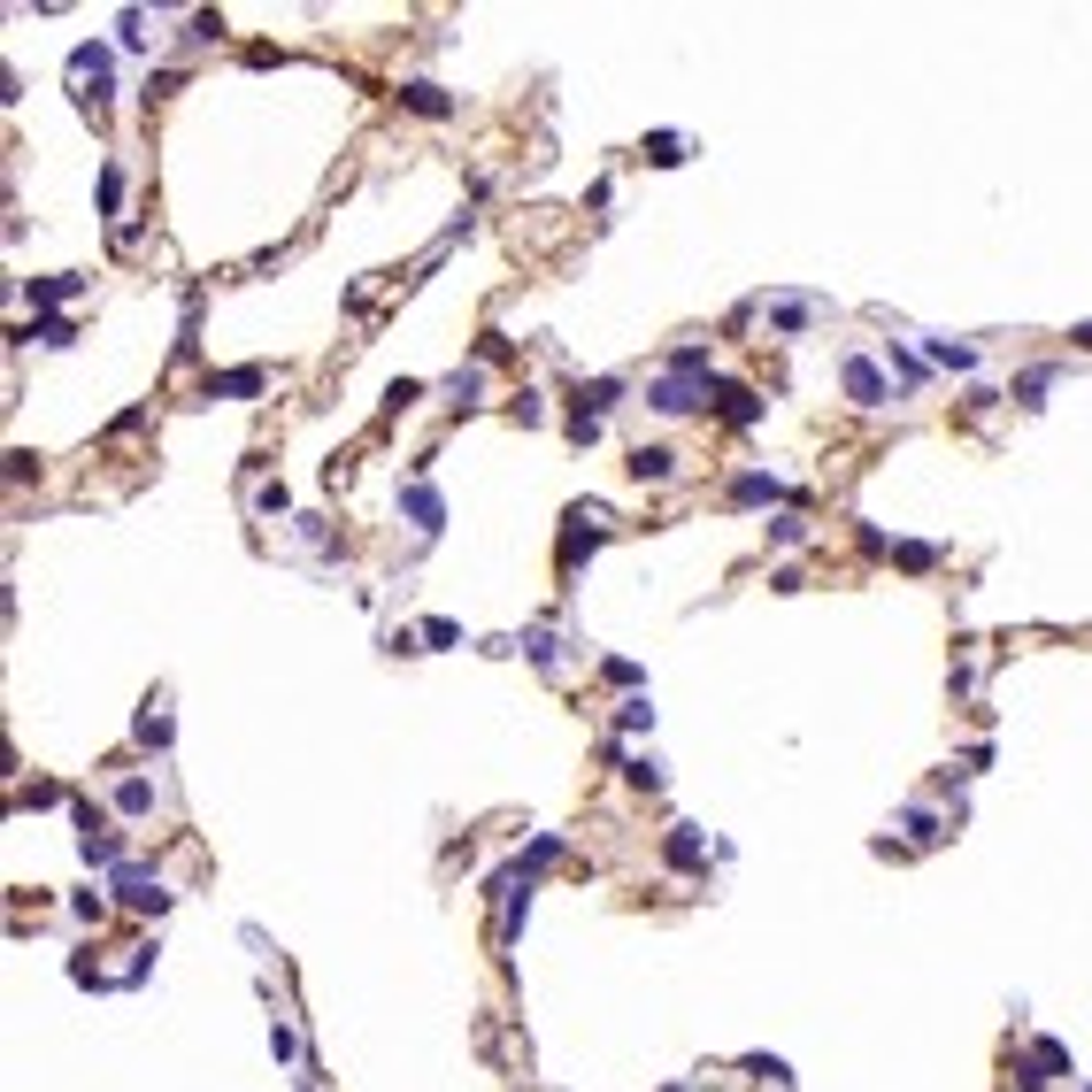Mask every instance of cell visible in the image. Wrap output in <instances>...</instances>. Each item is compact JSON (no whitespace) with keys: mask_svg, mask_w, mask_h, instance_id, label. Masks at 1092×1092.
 I'll list each match as a JSON object with an SVG mask.
<instances>
[{"mask_svg":"<svg viewBox=\"0 0 1092 1092\" xmlns=\"http://www.w3.org/2000/svg\"><path fill=\"white\" fill-rule=\"evenodd\" d=\"M892 554H901V569H931V562H939V554H931L923 539H908V546H892Z\"/></svg>","mask_w":1092,"mask_h":1092,"instance_id":"cell-24","label":"cell"},{"mask_svg":"<svg viewBox=\"0 0 1092 1092\" xmlns=\"http://www.w3.org/2000/svg\"><path fill=\"white\" fill-rule=\"evenodd\" d=\"M1046 385H1054V362H1031V370L1016 377V400H1023V408H1039V393H1046Z\"/></svg>","mask_w":1092,"mask_h":1092,"instance_id":"cell-16","label":"cell"},{"mask_svg":"<svg viewBox=\"0 0 1092 1092\" xmlns=\"http://www.w3.org/2000/svg\"><path fill=\"white\" fill-rule=\"evenodd\" d=\"M400 101H408L415 116H455V101H446V92H439L431 78H408V85H400Z\"/></svg>","mask_w":1092,"mask_h":1092,"instance_id":"cell-11","label":"cell"},{"mask_svg":"<svg viewBox=\"0 0 1092 1092\" xmlns=\"http://www.w3.org/2000/svg\"><path fill=\"white\" fill-rule=\"evenodd\" d=\"M415 400H424V385H415V377H400L393 393H385V408H393V415H400V408H415Z\"/></svg>","mask_w":1092,"mask_h":1092,"instance_id":"cell-23","label":"cell"},{"mask_svg":"<svg viewBox=\"0 0 1092 1092\" xmlns=\"http://www.w3.org/2000/svg\"><path fill=\"white\" fill-rule=\"evenodd\" d=\"M116 808H123V816H147V808H154V785H147V778H123V785H116Z\"/></svg>","mask_w":1092,"mask_h":1092,"instance_id":"cell-15","label":"cell"},{"mask_svg":"<svg viewBox=\"0 0 1092 1092\" xmlns=\"http://www.w3.org/2000/svg\"><path fill=\"white\" fill-rule=\"evenodd\" d=\"M662 854H669V870H700V831H693V823H678V831L662 839Z\"/></svg>","mask_w":1092,"mask_h":1092,"instance_id":"cell-12","label":"cell"},{"mask_svg":"<svg viewBox=\"0 0 1092 1092\" xmlns=\"http://www.w3.org/2000/svg\"><path fill=\"white\" fill-rule=\"evenodd\" d=\"M400 516H408V524H415V531H424V539H431V531H439V524H446V500H439V493H431V485H424V477H415V485H408V493H400Z\"/></svg>","mask_w":1092,"mask_h":1092,"instance_id":"cell-6","label":"cell"},{"mask_svg":"<svg viewBox=\"0 0 1092 1092\" xmlns=\"http://www.w3.org/2000/svg\"><path fill=\"white\" fill-rule=\"evenodd\" d=\"M616 723H624V731H647V723H654V709H647V693H638V700H624V709H616Z\"/></svg>","mask_w":1092,"mask_h":1092,"instance_id":"cell-22","label":"cell"},{"mask_svg":"<svg viewBox=\"0 0 1092 1092\" xmlns=\"http://www.w3.org/2000/svg\"><path fill=\"white\" fill-rule=\"evenodd\" d=\"M931 362H946V370H977V346H961V339H931Z\"/></svg>","mask_w":1092,"mask_h":1092,"instance_id":"cell-17","label":"cell"},{"mask_svg":"<svg viewBox=\"0 0 1092 1092\" xmlns=\"http://www.w3.org/2000/svg\"><path fill=\"white\" fill-rule=\"evenodd\" d=\"M600 539H608V516H600V508H569V531H562V569H569L577 554H593Z\"/></svg>","mask_w":1092,"mask_h":1092,"instance_id":"cell-2","label":"cell"},{"mask_svg":"<svg viewBox=\"0 0 1092 1092\" xmlns=\"http://www.w3.org/2000/svg\"><path fill=\"white\" fill-rule=\"evenodd\" d=\"M70 78L85 85V101H108V78H116L108 47H78V54H70Z\"/></svg>","mask_w":1092,"mask_h":1092,"instance_id":"cell-3","label":"cell"},{"mask_svg":"<svg viewBox=\"0 0 1092 1092\" xmlns=\"http://www.w3.org/2000/svg\"><path fill=\"white\" fill-rule=\"evenodd\" d=\"M116 892H123V908H139V916H163V908H170V892L154 885V877H139V870H123Z\"/></svg>","mask_w":1092,"mask_h":1092,"instance_id":"cell-8","label":"cell"},{"mask_svg":"<svg viewBox=\"0 0 1092 1092\" xmlns=\"http://www.w3.org/2000/svg\"><path fill=\"white\" fill-rule=\"evenodd\" d=\"M446 393H455V408H477V393H485V370H455V377H446Z\"/></svg>","mask_w":1092,"mask_h":1092,"instance_id":"cell-14","label":"cell"},{"mask_svg":"<svg viewBox=\"0 0 1092 1092\" xmlns=\"http://www.w3.org/2000/svg\"><path fill=\"white\" fill-rule=\"evenodd\" d=\"M847 393H854V408H885L892 393H885V370L870 362V355H847Z\"/></svg>","mask_w":1092,"mask_h":1092,"instance_id":"cell-5","label":"cell"},{"mask_svg":"<svg viewBox=\"0 0 1092 1092\" xmlns=\"http://www.w3.org/2000/svg\"><path fill=\"white\" fill-rule=\"evenodd\" d=\"M23 346L31 339H39V346H70V324H62V315H39V324H31V331H16Z\"/></svg>","mask_w":1092,"mask_h":1092,"instance_id":"cell-18","label":"cell"},{"mask_svg":"<svg viewBox=\"0 0 1092 1092\" xmlns=\"http://www.w3.org/2000/svg\"><path fill=\"white\" fill-rule=\"evenodd\" d=\"M85 285L78 277H31V301H78Z\"/></svg>","mask_w":1092,"mask_h":1092,"instance_id":"cell-19","label":"cell"},{"mask_svg":"<svg viewBox=\"0 0 1092 1092\" xmlns=\"http://www.w3.org/2000/svg\"><path fill=\"white\" fill-rule=\"evenodd\" d=\"M647 408H654V415H693V408H709V385L693 393L685 377H654V385H647Z\"/></svg>","mask_w":1092,"mask_h":1092,"instance_id":"cell-1","label":"cell"},{"mask_svg":"<svg viewBox=\"0 0 1092 1092\" xmlns=\"http://www.w3.org/2000/svg\"><path fill=\"white\" fill-rule=\"evenodd\" d=\"M616 393H624L616 377H593V385H577V408H569V415H593V424H600V415L616 408Z\"/></svg>","mask_w":1092,"mask_h":1092,"instance_id":"cell-10","label":"cell"},{"mask_svg":"<svg viewBox=\"0 0 1092 1092\" xmlns=\"http://www.w3.org/2000/svg\"><path fill=\"white\" fill-rule=\"evenodd\" d=\"M709 408L723 415V424H738V431H747V424H762V400L747 393V385H716V377H709Z\"/></svg>","mask_w":1092,"mask_h":1092,"instance_id":"cell-4","label":"cell"},{"mask_svg":"<svg viewBox=\"0 0 1092 1092\" xmlns=\"http://www.w3.org/2000/svg\"><path fill=\"white\" fill-rule=\"evenodd\" d=\"M1031 1062H1039L1046 1077H1062V1070H1070V1054H1062V1046H1054V1039H1039V1046H1031Z\"/></svg>","mask_w":1092,"mask_h":1092,"instance_id":"cell-21","label":"cell"},{"mask_svg":"<svg viewBox=\"0 0 1092 1092\" xmlns=\"http://www.w3.org/2000/svg\"><path fill=\"white\" fill-rule=\"evenodd\" d=\"M731 500H738V508H762V500L778 508V500H792V493H785L769 470H738V477H731Z\"/></svg>","mask_w":1092,"mask_h":1092,"instance_id":"cell-7","label":"cell"},{"mask_svg":"<svg viewBox=\"0 0 1092 1092\" xmlns=\"http://www.w3.org/2000/svg\"><path fill=\"white\" fill-rule=\"evenodd\" d=\"M624 778L654 792V785H662V762H654V754H624Z\"/></svg>","mask_w":1092,"mask_h":1092,"instance_id":"cell-20","label":"cell"},{"mask_svg":"<svg viewBox=\"0 0 1092 1092\" xmlns=\"http://www.w3.org/2000/svg\"><path fill=\"white\" fill-rule=\"evenodd\" d=\"M455 638H462V631L446 624V616H431V624H424V647H455Z\"/></svg>","mask_w":1092,"mask_h":1092,"instance_id":"cell-25","label":"cell"},{"mask_svg":"<svg viewBox=\"0 0 1092 1092\" xmlns=\"http://www.w3.org/2000/svg\"><path fill=\"white\" fill-rule=\"evenodd\" d=\"M638 485H662V477H678V455L669 446H631V462H624Z\"/></svg>","mask_w":1092,"mask_h":1092,"instance_id":"cell-9","label":"cell"},{"mask_svg":"<svg viewBox=\"0 0 1092 1092\" xmlns=\"http://www.w3.org/2000/svg\"><path fill=\"white\" fill-rule=\"evenodd\" d=\"M1070 339H1077V346H1092V324H1077V331H1070Z\"/></svg>","mask_w":1092,"mask_h":1092,"instance_id":"cell-26","label":"cell"},{"mask_svg":"<svg viewBox=\"0 0 1092 1092\" xmlns=\"http://www.w3.org/2000/svg\"><path fill=\"white\" fill-rule=\"evenodd\" d=\"M262 385H270V370H223V377H208V393L239 400V393H262Z\"/></svg>","mask_w":1092,"mask_h":1092,"instance_id":"cell-13","label":"cell"}]
</instances>
